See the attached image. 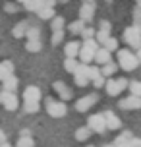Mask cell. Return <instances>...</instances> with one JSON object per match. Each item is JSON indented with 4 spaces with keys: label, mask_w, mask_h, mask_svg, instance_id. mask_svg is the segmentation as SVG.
Wrapping results in <instances>:
<instances>
[{
    "label": "cell",
    "mask_w": 141,
    "mask_h": 147,
    "mask_svg": "<svg viewBox=\"0 0 141 147\" xmlns=\"http://www.w3.org/2000/svg\"><path fill=\"white\" fill-rule=\"evenodd\" d=\"M99 41L97 39H89V41H83V45H81V51H79V62H83V64H91V62H95V54H97V51L101 49L99 47Z\"/></svg>",
    "instance_id": "1"
},
{
    "label": "cell",
    "mask_w": 141,
    "mask_h": 147,
    "mask_svg": "<svg viewBox=\"0 0 141 147\" xmlns=\"http://www.w3.org/2000/svg\"><path fill=\"white\" fill-rule=\"evenodd\" d=\"M118 64L124 70H128V72H134L135 68H137V64H139V60H137V54H132V51L122 49L118 52Z\"/></svg>",
    "instance_id": "2"
},
{
    "label": "cell",
    "mask_w": 141,
    "mask_h": 147,
    "mask_svg": "<svg viewBox=\"0 0 141 147\" xmlns=\"http://www.w3.org/2000/svg\"><path fill=\"white\" fill-rule=\"evenodd\" d=\"M124 41H126L132 49H141V27L134 25V27H128L124 31Z\"/></svg>",
    "instance_id": "3"
},
{
    "label": "cell",
    "mask_w": 141,
    "mask_h": 147,
    "mask_svg": "<svg viewBox=\"0 0 141 147\" xmlns=\"http://www.w3.org/2000/svg\"><path fill=\"white\" fill-rule=\"evenodd\" d=\"M46 110H48V114L54 118H62L66 116L68 112V107L62 101H52V99H46Z\"/></svg>",
    "instance_id": "4"
},
{
    "label": "cell",
    "mask_w": 141,
    "mask_h": 147,
    "mask_svg": "<svg viewBox=\"0 0 141 147\" xmlns=\"http://www.w3.org/2000/svg\"><path fill=\"white\" fill-rule=\"evenodd\" d=\"M97 103H99V95H97V93H91V95H85V97H81V99H77L74 107H75L77 112H87V110Z\"/></svg>",
    "instance_id": "5"
},
{
    "label": "cell",
    "mask_w": 141,
    "mask_h": 147,
    "mask_svg": "<svg viewBox=\"0 0 141 147\" xmlns=\"http://www.w3.org/2000/svg\"><path fill=\"white\" fill-rule=\"evenodd\" d=\"M87 126L97 134H104L108 130V128H106V116H104V114H93V116H89Z\"/></svg>",
    "instance_id": "6"
},
{
    "label": "cell",
    "mask_w": 141,
    "mask_h": 147,
    "mask_svg": "<svg viewBox=\"0 0 141 147\" xmlns=\"http://www.w3.org/2000/svg\"><path fill=\"white\" fill-rule=\"evenodd\" d=\"M74 81H75V85H79V87H85L87 83L91 81V78H89V64H79V68L75 70V74H74Z\"/></svg>",
    "instance_id": "7"
},
{
    "label": "cell",
    "mask_w": 141,
    "mask_h": 147,
    "mask_svg": "<svg viewBox=\"0 0 141 147\" xmlns=\"http://www.w3.org/2000/svg\"><path fill=\"white\" fill-rule=\"evenodd\" d=\"M0 103H2V107L6 110H15L19 107V101H17L14 91H2L0 93Z\"/></svg>",
    "instance_id": "8"
},
{
    "label": "cell",
    "mask_w": 141,
    "mask_h": 147,
    "mask_svg": "<svg viewBox=\"0 0 141 147\" xmlns=\"http://www.w3.org/2000/svg\"><path fill=\"white\" fill-rule=\"evenodd\" d=\"M118 107L124 109V110H137V109H141V97L130 95V97H126V99L118 101Z\"/></svg>",
    "instance_id": "9"
},
{
    "label": "cell",
    "mask_w": 141,
    "mask_h": 147,
    "mask_svg": "<svg viewBox=\"0 0 141 147\" xmlns=\"http://www.w3.org/2000/svg\"><path fill=\"white\" fill-rule=\"evenodd\" d=\"M52 89L60 95V101H70L72 99V89L68 87L64 81H54L52 83Z\"/></svg>",
    "instance_id": "10"
},
{
    "label": "cell",
    "mask_w": 141,
    "mask_h": 147,
    "mask_svg": "<svg viewBox=\"0 0 141 147\" xmlns=\"http://www.w3.org/2000/svg\"><path fill=\"white\" fill-rule=\"evenodd\" d=\"M93 18H95V4L83 2V6L79 8V20H83V22L87 23V22H91Z\"/></svg>",
    "instance_id": "11"
},
{
    "label": "cell",
    "mask_w": 141,
    "mask_h": 147,
    "mask_svg": "<svg viewBox=\"0 0 141 147\" xmlns=\"http://www.w3.org/2000/svg\"><path fill=\"white\" fill-rule=\"evenodd\" d=\"M108 62H112L110 51H108V49H104V47H101V49L97 51V54H95V64L104 66V64H108Z\"/></svg>",
    "instance_id": "12"
},
{
    "label": "cell",
    "mask_w": 141,
    "mask_h": 147,
    "mask_svg": "<svg viewBox=\"0 0 141 147\" xmlns=\"http://www.w3.org/2000/svg\"><path fill=\"white\" fill-rule=\"evenodd\" d=\"M104 89H106V93L110 97H118L124 89H122V85L118 83V80H112V78H108L106 80V85H104Z\"/></svg>",
    "instance_id": "13"
},
{
    "label": "cell",
    "mask_w": 141,
    "mask_h": 147,
    "mask_svg": "<svg viewBox=\"0 0 141 147\" xmlns=\"http://www.w3.org/2000/svg\"><path fill=\"white\" fill-rule=\"evenodd\" d=\"M79 51H81V45L77 43V41H70V43H66V47H64V54L70 56V58H77V56H79Z\"/></svg>",
    "instance_id": "14"
},
{
    "label": "cell",
    "mask_w": 141,
    "mask_h": 147,
    "mask_svg": "<svg viewBox=\"0 0 141 147\" xmlns=\"http://www.w3.org/2000/svg\"><path fill=\"white\" fill-rule=\"evenodd\" d=\"M104 116H106V128H108V130H118L120 126H122L120 118L116 116L112 110H106V112H104Z\"/></svg>",
    "instance_id": "15"
},
{
    "label": "cell",
    "mask_w": 141,
    "mask_h": 147,
    "mask_svg": "<svg viewBox=\"0 0 141 147\" xmlns=\"http://www.w3.org/2000/svg\"><path fill=\"white\" fill-rule=\"evenodd\" d=\"M79 64H81V62H79L77 58H70V56H66V60H64V70H66L68 74H72V76H74L75 70L79 68Z\"/></svg>",
    "instance_id": "16"
},
{
    "label": "cell",
    "mask_w": 141,
    "mask_h": 147,
    "mask_svg": "<svg viewBox=\"0 0 141 147\" xmlns=\"http://www.w3.org/2000/svg\"><path fill=\"white\" fill-rule=\"evenodd\" d=\"M91 132H93V130H91L89 126H81V128H77V130H75V140L77 141H87L91 138Z\"/></svg>",
    "instance_id": "17"
},
{
    "label": "cell",
    "mask_w": 141,
    "mask_h": 147,
    "mask_svg": "<svg viewBox=\"0 0 141 147\" xmlns=\"http://www.w3.org/2000/svg\"><path fill=\"white\" fill-rule=\"evenodd\" d=\"M27 29H29V23H27V22H19L14 27V31H12V33H14L15 39H21V37L27 35Z\"/></svg>",
    "instance_id": "18"
},
{
    "label": "cell",
    "mask_w": 141,
    "mask_h": 147,
    "mask_svg": "<svg viewBox=\"0 0 141 147\" xmlns=\"http://www.w3.org/2000/svg\"><path fill=\"white\" fill-rule=\"evenodd\" d=\"M118 66H120V64H116V62H108V64L101 66V72H103L104 78H112L114 74L118 72Z\"/></svg>",
    "instance_id": "19"
},
{
    "label": "cell",
    "mask_w": 141,
    "mask_h": 147,
    "mask_svg": "<svg viewBox=\"0 0 141 147\" xmlns=\"http://www.w3.org/2000/svg\"><path fill=\"white\" fill-rule=\"evenodd\" d=\"M2 87H4V91H14L15 93V89H17V78H15L14 74L8 76L6 80L2 81Z\"/></svg>",
    "instance_id": "20"
},
{
    "label": "cell",
    "mask_w": 141,
    "mask_h": 147,
    "mask_svg": "<svg viewBox=\"0 0 141 147\" xmlns=\"http://www.w3.org/2000/svg\"><path fill=\"white\" fill-rule=\"evenodd\" d=\"M64 25H66V20L62 16H54L50 20V29L52 31H64Z\"/></svg>",
    "instance_id": "21"
},
{
    "label": "cell",
    "mask_w": 141,
    "mask_h": 147,
    "mask_svg": "<svg viewBox=\"0 0 141 147\" xmlns=\"http://www.w3.org/2000/svg\"><path fill=\"white\" fill-rule=\"evenodd\" d=\"M68 29H70V33H74V35H81V31L85 29V22H83V20L72 22L70 25H68Z\"/></svg>",
    "instance_id": "22"
},
{
    "label": "cell",
    "mask_w": 141,
    "mask_h": 147,
    "mask_svg": "<svg viewBox=\"0 0 141 147\" xmlns=\"http://www.w3.org/2000/svg\"><path fill=\"white\" fill-rule=\"evenodd\" d=\"M41 47H43L41 41H39V39H33V41H27V43H25V51L27 52H39Z\"/></svg>",
    "instance_id": "23"
},
{
    "label": "cell",
    "mask_w": 141,
    "mask_h": 147,
    "mask_svg": "<svg viewBox=\"0 0 141 147\" xmlns=\"http://www.w3.org/2000/svg\"><path fill=\"white\" fill-rule=\"evenodd\" d=\"M15 147H35V141H33L31 136H21L15 143Z\"/></svg>",
    "instance_id": "24"
},
{
    "label": "cell",
    "mask_w": 141,
    "mask_h": 147,
    "mask_svg": "<svg viewBox=\"0 0 141 147\" xmlns=\"http://www.w3.org/2000/svg\"><path fill=\"white\" fill-rule=\"evenodd\" d=\"M39 89L37 87H27L25 89V101H39Z\"/></svg>",
    "instance_id": "25"
},
{
    "label": "cell",
    "mask_w": 141,
    "mask_h": 147,
    "mask_svg": "<svg viewBox=\"0 0 141 147\" xmlns=\"http://www.w3.org/2000/svg\"><path fill=\"white\" fill-rule=\"evenodd\" d=\"M37 14H39V18H43V20H52V18H54V8L43 6V8L37 12Z\"/></svg>",
    "instance_id": "26"
},
{
    "label": "cell",
    "mask_w": 141,
    "mask_h": 147,
    "mask_svg": "<svg viewBox=\"0 0 141 147\" xmlns=\"http://www.w3.org/2000/svg\"><path fill=\"white\" fill-rule=\"evenodd\" d=\"M104 49H108L110 52H114V51H118V39H114V37H108L106 41H104V45H103Z\"/></svg>",
    "instance_id": "27"
},
{
    "label": "cell",
    "mask_w": 141,
    "mask_h": 147,
    "mask_svg": "<svg viewBox=\"0 0 141 147\" xmlns=\"http://www.w3.org/2000/svg\"><path fill=\"white\" fill-rule=\"evenodd\" d=\"M130 93L132 95H137V97H141V81H137V80H134V81H130Z\"/></svg>",
    "instance_id": "28"
},
{
    "label": "cell",
    "mask_w": 141,
    "mask_h": 147,
    "mask_svg": "<svg viewBox=\"0 0 141 147\" xmlns=\"http://www.w3.org/2000/svg\"><path fill=\"white\" fill-rule=\"evenodd\" d=\"M97 37V31L93 29V27H87V25H85V29L81 31V39L83 41H89V39H95Z\"/></svg>",
    "instance_id": "29"
},
{
    "label": "cell",
    "mask_w": 141,
    "mask_h": 147,
    "mask_svg": "<svg viewBox=\"0 0 141 147\" xmlns=\"http://www.w3.org/2000/svg\"><path fill=\"white\" fill-rule=\"evenodd\" d=\"M25 112H39V101H25Z\"/></svg>",
    "instance_id": "30"
},
{
    "label": "cell",
    "mask_w": 141,
    "mask_h": 147,
    "mask_svg": "<svg viewBox=\"0 0 141 147\" xmlns=\"http://www.w3.org/2000/svg\"><path fill=\"white\" fill-rule=\"evenodd\" d=\"M62 39H64V31H52V39H50V43L54 45V47H58V45L62 43Z\"/></svg>",
    "instance_id": "31"
},
{
    "label": "cell",
    "mask_w": 141,
    "mask_h": 147,
    "mask_svg": "<svg viewBox=\"0 0 141 147\" xmlns=\"http://www.w3.org/2000/svg\"><path fill=\"white\" fill-rule=\"evenodd\" d=\"M39 35H41L39 27H29V29H27V35H25V39H27V41H33V39H39Z\"/></svg>",
    "instance_id": "32"
},
{
    "label": "cell",
    "mask_w": 141,
    "mask_h": 147,
    "mask_svg": "<svg viewBox=\"0 0 141 147\" xmlns=\"http://www.w3.org/2000/svg\"><path fill=\"white\" fill-rule=\"evenodd\" d=\"M99 31H103V33H106V35H110L112 23H110V22H106V20H103V22L99 23Z\"/></svg>",
    "instance_id": "33"
},
{
    "label": "cell",
    "mask_w": 141,
    "mask_h": 147,
    "mask_svg": "<svg viewBox=\"0 0 141 147\" xmlns=\"http://www.w3.org/2000/svg\"><path fill=\"white\" fill-rule=\"evenodd\" d=\"M106 80H108V78H104L103 74H101L99 78H95V80H93V85H95L97 89H101V87H104V85H106Z\"/></svg>",
    "instance_id": "34"
},
{
    "label": "cell",
    "mask_w": 141,
    "mask_h": 147,
    "mask_svg": "<svg viewBox=\"0 0 141 147\" xmlns=\"http://www.w3.org/2000/svg\"><path fill=\"white\" fill-rule=\"evenodd\" d=\"M101 68L99 66H89V78H91V81L95 80V78H99V76H101Z\"/></svg>",
    "instance_id": "35"
},
{
    "label": "cell",
    "mask_w": 141,
    "mask_h": 147,
    "mask_svg": "<svg viewBox=\"0 0 141 147\" xmlns=\"http://www.w3.org/2000/svg\"><path fill=\"white\" fill-rule=\"evenodd\" d=\"M4 12H6V14H15V12H17V6H15L14 2H6V4H4Z\"/></svg>",
    "instance_id": "36"
},
{
    "label": "cell",
    "mask_w": 141,
    "mask_h": 147,
    "mask_svg": "<svg viewBox=\"0 0 141 147\" xmlns=\"http://www.w3.org/2000/svg\"><path fill=\"white\" fill-rule=\"evenodd\" d=\"M8 76H12V74L8 72V70H6V66H4V64L0 62V81H4V80L8 78Z\"/></svg>",
    "instance_id": "37"
},
{
    "label": "cell",
    "mask_w": 141,
    "mask_h": 147,
    "mask_svg": "<svg viewBox=\"0 0 141 147\" xmlns=\"http://www.w3.org/2000/svg\"><path fill=\"white\" fill-rule=\"evenodd\" d=\"M108 37H110V35H106V33H103V31H97V37H95V39L99 41V43H101V47H103V45H104V41H106Z\"/></svg>",
    "instance_id": "38"
},
{
    "label": "cell",
    "mask_w": 141,
    "mask_h": 147,
    "mask_svg": "<svg viewBox=\"0 0 141 147\" xmlns=\"http://www.w3.org/2000/svg\"><path fill=\"white\" fill-rule=\"evenodd\" d=\"M134 20H135V25L141 27V8H137V10L134 12Z\"/></svg>",
    "instance_id": "39"
},
{
    "label": "cell",
    "mask_w": 141,
    "mask_h": 147,
    "mask_svg": "<svg viewBox=\"0 0 141 147\" xmlns=\"http://www.w3.org/2000/svg\"><path fill=\"white\" fill-rule=\"evenodd\" d=\"M2 64L6 66V70H8V72H10V74H14V62H10V60H4Z\"/></svg>",
    "instance_id": "40"
},
{
    "label": "cell",
    "mask_w": 141,
    "mask_h": 147,
    "mask_svg": "<svg viewBox=\"0 0 141 147\" xmlns=\"http://www.w3.org/2000/svg\"><path fill=\"white\" fill-rule=\"evenodd\" d=\"M6 132H4V130H0V145H2V143H6Z\"/></svg>",
    "instance_id": "41"
},
{
    "label": "cell",
    "mask_w": 141,
    "mask_h": 147,
    "mask_svg": "<svg viewBox=\"0 0 141 147\" xmlns=\"http://www.w3.org/2000/svg\"><path fill=\"white\" fill-rule=\"evenodd\" d=\"M137 60H139V64H141V49H137Z\"/></svg>",
    "instance_id": "42"
},
{
    "label": "cell",
    "mask_w": 141,
    "mask_h": 147,
    "mask_svg": "<svg viewBox=\"0 0 141 147\" xmlns=\"http://www.w3.org/2000/svg\"><path fill=\"white\" fill-rule=\"evenodd\" d=\"M0 147H10V145H8V143H2V145H0Z\"/></svg>",
    "instance_id": "43"
},
{
    "label": "cell",
    "mask_w": 141,
    "mask_h": 147,
    "mask_svg": "<svg viewBox=\"0 0 141 147\" xmlns=\"http://www.w3.org/2000/svg\"><path fill=\"white\" fill-rule=\"evenodd\" d=\"M60 2H68V0H60Z\"/></svg>",
    "instance_id": "44"
}]
</instances>
